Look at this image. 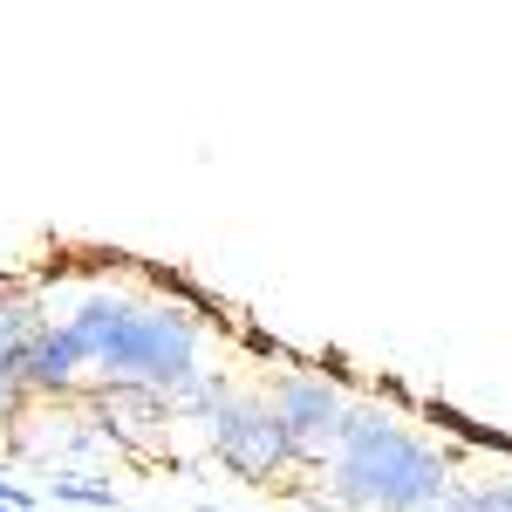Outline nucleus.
Returning a JSON list of instances; mask_svg holds the SVG:
<instances>
[{
	"label": "nucleus",
	"mask_w": 512,
	"mask_h": 512,
	"mask_svg": "<svg viewBox=\"0 0 512 512\" xmlns=\"http://www.w3.org/2000/svg\"><path fill=\"white\" fill-rule=\"evenodd\" d=\"M431 512H512V485H485V492H451Z\"/></svg>",
	"instance_id": "nucleus-8"
},
{
	"label": "nucleus",
	"mask_w": 512,
	"mask_h": 512,
	"mask_svg": "<svg viewBox=\"0 0 512 512\" xmlns=\"http://www.w3.org/2000/svg\"><path fill=\"white\" fill-rule=\"evenodd\" d=\"M41 308L28 301V294H0V376H14L21 383V369H28V355H35L41 342Z\"/></svg>",
	"instance_id": "nucleus-6"
},
{
	"label": "nucleus",
	"mask_w": 512,
	"mask_h": 512,
	"mask_svg": "<svg viewBox=\"0 0 512 512\" xmlns=\"http://www.w3.org/2000/svg\"><path fill=\"white\" fill-rule=\"evenodd\" d=\"M198 512H226V506H198Z\"/></svg>",
	"instance_id": "nucleus-11"
},
{
	"label": "nucleus",
	"mask_w": 512,
	"mask_h": 512,
	"mask_svg": "<svg viewBox=\"0 0 512 512\" xmlns=\"http://www.w3.org/2000/svg\"><path fill=\"white\" fill-rule=\"evenodd\" d=\"M55 499H62V506H117V492H110V485H96V478H55Z\"/></svg>",
	"instance_id": "nucleus-9"
},
{
	"label": "nucleus",
	"mask_w": 512,
	"mask_h": 512,
	"mask_svg": "<svg viewBox=\"0 0 512 512\" xmlns=\"http://www.w3.org/2000/svg\"><path fill=\"white\" fill-rule=\"evenodd\" d=\"M96 369L110 383H137V390L171 403L198 376V321L185 308H123L117 335L96 355Z\"/></svg>",
	"instance_id": "nucleus-2"
},
{
	"label": "nucleus",
	"mask_w": 512,
	"mask_h": 512,
	"mask_svg": "<svg viewBox=\"0 0 512 512\" xmlns=\"http://www.w3.org/2000/svg\"><path fill=\"white\" fill-rule=\"evenodd\" d=\"M226 376H212V369H198L192 383H185V390L171 396V410H178V417H192V424H205V417H212V410H219V403H226Z\"/></svg>",
	"instance_id": "nucleus-7"
},
{
	"label": "nucleus",
	"mask_w": 512,
	"mask_h": 512,
	"mask_svg": "<svg viewBox=\"0 0 512 512\" xmlns=\"http://www.w3.org/2000/svg\"><path fill=\"white\" fill-rule=\"evenodd\" d=\"M267 403H274L280 431L294 437V451H315V444H335V431H342V417H349V396L335 390L328 376H280Z\"/></svg>",
	"instance_id": "nucleus-4"
},
{
	"label": "nucleus",
	"mask_w": 512,
	"mask_h": 512,
	"mask_svg": "<svg viewBox=\"0 0 512 512\" xmlns=\"http://www.w3.org/2000/svg\"><path fill=\"white\" fill-rule=\"evenodd\" d=\"M14 410H21V383H14V376H0V424H7Z\"/></svg>",
	"instance_id": "nucleus-10"
},
{
	"label": "nucleus",
	"mask_w": 512,
	"mask_h": 512,
	"mask_svg": "<svg viewBox=\"0 0 512 512\" xmlns=\"http://www.w3.org/2000/svg\"><path fill=\"white\" fill-rule=\"evenodd\" d=\"M328 485L355 512H431L451 499V465L431 437L403 431L390 410H355L328 444Z\"/></svg>",
	"instance_id": "nucleus-1"
},
{
	"label": "nucleus",
	"mask_w": 512,
	"mask_h": 512,
	"mask_svg": "<svg viewBox=\"0 0 512 512\" xmlns=\"http://www.w3.org/2000/svg\"><path fill=\"white\" fill-rule=\"evenodd\" d=\"M76 376H82V355H76V342H69L62 328H41L35 355H28V369H21V390L62 396V390H76Z\"/></svg>",
	"instance_id": "nucleus-5"
},
{
	"label": "nucleus",
	"mask_w": 512,
	"mask_h": 512,
	"mask_svg": "<svg viewBox=\"0 0 512 512\" xmlns=\"http://www.w3.org/2000/svg\"><path fill=\"white\" fill-rule=\"evenodd\" d=\"M205 444H212V458H219L226 472L253 478V485H267L274 472H287V465L301 458L294 437L280 431L267 396H226V403L205 417Z\"/></svg>",
	"instance_id": "nucleus-3"
}]
</instances>
